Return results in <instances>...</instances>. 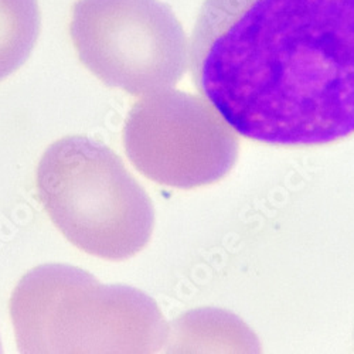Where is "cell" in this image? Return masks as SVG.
<instances>
[{"mask_svg":"<svg viewBox=\"0 0 354 354\" xmlns=\"http://www.w3.org/2000/svg\"><path fill=\"white\" fill-rule=\"evenodd\" d=\"M20 353L151 354L166 346L158 304L128 285H105L67 263L27 271L9 301Z\"/></svg>","mask_w":354,"mask_h":354,"instance_id":"7a4b0ae2","label":"cell"},{"mask_svg":"<svg viewBox=\"0 0 354 354\" xmlns=\"http://www.w3.org/2000/svg\"><path fill=\"white\" fill-rule=\"evenodd\" d=\"M41 28L37 0H0V81L30 57Z\"/></svg>","mask_w":354,"mask_h":354,"instance_id":"8992f818","label":"cell"},{"mask_svg":"<svg viewBox=\"0 0 354 354\" xmlns=\"http://www.w3.org/2000/svg\"><path fill=\"white\" fill-rule=\"evenodd\" d=\"M0 351H2V343H0Z\"/></svg>","mask_w":354,"mask_h":354,"instance_id":"52a82bcc","label":"cell"},{"mask_svg":"<svg viewBox=\"0 0 354 354\" xmlns=\"http://www.w3.org/2000/svg\"><path fill=\"white\" fill-rule=\"evenodd\" d=\"M36 189L55 228L85 254L120 262L151 241L153 201L101 142L70 135L51 143L37 166Z\"/></svg>","mask_w":354,"mask_h":354,"instance_id":"3957f363","label":"cell"},{"mask_svg":"<svg viewBox=\"0 0 354 354\" xmlns=\"http://www.w3.org/2000/svg\"><path fill=\"white\" fill-rule=\"evenodd\" d=\"M70 35L88 71L135 97L173 88L187 68L185 30L160 0H77Z\"/></svg>","mask_w":354,"mask_h":354,"instance_id":"277c9868","label":"cell"},{"mask_svg":"<svg viewBox=\"0 0 354 354\" xmlns=\"http://www.w3.org/2000/svg\"><path fill=\"white\" fill-rule=\"evenodd\" d=\"M189 64L203 98L250 140L354 135V0H204Z\"/></svg>","mask_w":354,"mask_h":354,"instance_id":"6da1fadb","label":"cell"},{"mask_svg":"<svg viewBox=\"0 0 354 354\" xmlns=\"http://www.w3.org/2000/svg\"><path fill=\"white\" fill-rule=\"evenodd\" d=\"M231 131L207 101L169 88L132 105L122 143L147 179L190 190L217 182L231 169L237 156Z\"/></svg>","mask_w":354,"mask_h":354,"instance_id":"5b68a950","label":"cell"}]
</instances>
